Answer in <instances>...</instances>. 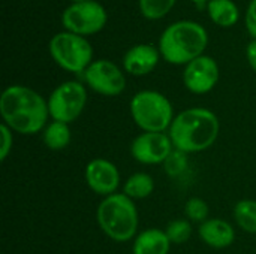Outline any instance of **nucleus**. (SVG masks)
<instances>
[{
	"label": "nucleus",
	"mask_w": 256,
	"mask_h": 254,
	"mask_svg": "<svg viewBox=\"0 0 256 254\" xmlns=\"http://www.w3.org/2000/svg\"><path fill=\"white\" fill-rule=\"evenodd\" d=\"M220 121L218 115L207 108H188L174 117L168 130L176 150L186 154L208 150L218 139Z\"/></svg>",
	"instance_id": "2"
},
{
	"label": "nucleus",
	"mask_w": 256,
	"mask_h": 254,
	"mask_svg": "<svg viewBox=\"0 0 256 254\" xmlns=\"http://www.w3.org/2000/svg\"><path fill=\"white\" fill-rule=\"evenodd\" d=\"M246 58L249 66L256 72V39H252L246 48Z\"/></svg>",
	"instance_id": "26"
},
{
	"label": "nucleus",
	"mask_w": 256,
	"mask_h": 254,
	"mask_svg": "<svg viewBox=\"0 0 256 254\" xmlns=\"http://www.w3.org/2000/svg\"><path fill=\"white\" fill-rule=\"evenodd\" d=\"M208 214H210L208 204L201 198H190L184 204V216L192 223L194 222L200 225L204 223L206 220H208Z\"/></svg>",
	"instance_id": "22"
},
{
	"label": "nucleus",
	"mask_w": 256,
	"mask_h": 254,
	"mask_svg": "<svg viewBox=\"0 0 256 254\" xmlns=\"http://www.w3.org/2000/svg\"><path fill=\"white\" fill-rule=\"evenodd\" d=\"M130 115L142 132L165 133L174 121V108L170 99L156 90H141L130 99Z\"/></svg>",
	"instance_id": "5"
},
{
	"label": "nucleus",
	"mask_w": 256,
	"mask_h": 254,
	"mask_svg": "<svg viewBox=\"0 0 256 254\" xmlns=\"http://www.w3.org/2000/svg\"><path fill=\"white\" fill-rule=\"evenodd\" d=\"M87 88L80 81H64L58 84L48 97V111L52 121L74 123L86 109Z\"/></svg>",
	"instance_id": "7"
},
{
	"label": "nucleus",
	"mask_w": 256,
	"mask_h": 254,
	"mask_svg": "<svg viewBox=\"0 0 256 254\" xmlns=\"http://www.w3.org/2000/svg\"><path fill=\"white\" fill-rule=\"evenodd\" d=\"M207 13L220 27H232L240 19V9L232 0H210L207 3Z\"/></svg>",
	"instance_id": "16"
},
{
	"label": "nucleus",
	"mask_w": 256,
	"mask_h": 254,
	"mask_svg": "<svg viewBox=\"0 0 256 254\" xmlns=\"http://www.w3.org/2000/svg\"><path fill=\"white\" fill-rule=\"evenodd\" d=\"M48 51L63 70L70 73H84V70L94 61L93 46L80 34L70 31H60L54 34L48 43Z\"/></svg>",
	"instance_id": "6"
},
{
	"label": "nucleus",
	"mask_w": 256,
	"mask_h": 254,
	"mask_svg": "<svg viewBox=\"0 0 256 254\" xmlns=\"http://www.w3.org/2000/svg\"><path fill=\"white\" fill-rule=\"evenodd\" d=\"M84 177L88 189L104 198L117 193L122 181L118 168L112 162L102 157L93 159L87 163Z\"/></svg>",
	"instance_id": "12"
},
{
	"label": "nucleus",
	"mask_w": 256,
	"mask_h": 254,
	"mask_svg": "<svg viewBox=\"0 0 256 254\" xmlns=\"http://www.w3.org/2000/svg\"><path fill=\"white\" fill-rule=\"evenodd\" d=\"M219 64L210 55H201L184 66L183 84L194 94H207L219 82Z\"/></svg>",
	"instance_id": "11"
},
{
	"label": "nucleus",
	"mask_w": 256,
	"mask_h": 254,
	"mask_svg": "<svg viewBox=\"0 0 256 254\" xmlns=\"http://www.w3.org/2000/svg\"><path fill=\"white\" fill-rule=\"evenodd\" d=\"M86 85L98 94L114 97L124 91L126 76L124 72L111 60H94L82 73Z\"/></svg>",
	"instance_id": "9"
},
{
	"label": "nucleus",
	"mask_w": 256,
	"mask_h": 254,
	"mask_svg": "<svg viewBox=\"0 0 256 254\" xmlns=\"http://www.w3.org/2000/svg\"><path fill=\"white\" fill-rule=\"evenodd\" d=\"M200 240L212 249H226L236 241V231L224 219H208L198 228Z\"/></svg>",
	"instance_id": "14"
},
{
	"label": "nucleus",
	"mask_w": 256,
	"mask_h": 254,
	"mask_svg": "<svg viewBox=\"0 0 256 254\" xmlns=\"http://www.w3.org/2000/svg\"><path fill=\"white\" fill-rule=\"evenodd\" d=\"M189 1L195 3V4L198 6V9H204V6L207 7V3H208L210 0H189Z\"/></svg>",
	"instance_id": "27"
},
{
	"label": "nucleus",
	"mask_w": 256,
	"mask_h": 254,
	"mask_svg": "<svg viewBox=\"0 0 256 254\" xmlns=\"http://www.w3.org/2000/svg\"><path fill=\"white\" fill-rule=\"evenodd\" d=\"M208 45V33L200 22L182 19L170 24L160 34L158 48L165 61L171 64H189L204 55Z\"/></svg>",
	"instance_id": "3"
},
{
	"label": "nucleus",
	"mask_w": 256,
	"mask_h": 254,
	"mask_svg": "<svg viewBox=\"0 0 256 254\" xmlns=\"http://www.w3.org/2000/svg\"><path fill=\"white\" fill-rule=\"evenodd\" d=\"M0 139H2V142H0V160L4 162L8 159V156L10 154L12 147H14V133L6 124L0 126Z\"/></svg>",
	"instance_id": "24"
},
{
	"label": "nucleus",
	"mask_w": 256,
	"mask_h": 254,
	"mask_svg": "<svg viewBox=\"0 0 256 254\" xmlns=\"http://www.w3.org/2000/svg\"><path fill=\"white\" fill-rule=\"evenodd\" d=\"M96 220L102 232L116 243H128L136 237L138 210L134 199L124 193L104 198L98 205Z\"/></svg>",
	"instance_id": "4"
},
{
	"label": "nucleus",
	"mask_w": 256,
	"mask_h": 254,
	"mask_svg": "<svg viewBox=\"0 0 256 254\" xmlns=\"http://www.w3.org/2000/svg\"><path fill=\"white\" fill-rule=\"evenodd\" d=\"M42 141L46 148L52 151H62L64 150L70 141H72V133L70 127L66 123L62 121H51L45 126L42 130Z\"/></svg>",
	"instance_id": "17"
},
{
	"label": "nucleus",
	"mask_w": 256,
	"mask_h": 254,
	"mask_svg": "<svg viewBox=\"0 0 256 254\" xmlns=\"http://www.w3.org/2000/svg\"><path fill=\"white\" fill-rule=\"evenodd\" d=\"M153 192H154L153 177L146 172H136L124 181L122 193H124L134 201H140L148 198Z\"/></svg>",
	"instance_id": "18"
},
{
	"label": "nucleus",
	"mask_w": 256,
	"mask_h": 254,
	"mask_svg": "<svg viewBox=\"0 0 256 254\" xmlns=\"http://www.w3.org/2000/svg\"><path fill=\"white\" fill-rule=\"evenodd\" d=\"M172 150L168 132H142L130 144V154L141 165H164Z\"/></svg>",
	"instance_id": "10"
},
{
	"label": "nucleus",
	"mask_w": 256,
	"mask_h": 254,
	"mask_svg": "<svg viewBox=\"0 0 256 254\" xmlns=\"http://www.w3.org/2000/svg\"><path fill=\"white\" fill-rule=\"evenodd\" d=\"M171 246L165 231L148 228L134 238L132 254H168Z\"/></svg>",
	"instance_id": "15"
},
{
	"label": "nucleus",
	"mask_w": 256,
	"mask_h": 254,
	"mask_svg": "<svg viewBox=\"0 0 256 254\" xmlns=\"http://www.w3.org/2000/svg\"><path fill=\"white\" fill-rule=\"evenodd\" d=\"M188 165H189L188 154L174 148L172 153L168 156V159L164 162V169H165L166 175L178 177L180 174H183L188 169Z\"/></svg>",
	"instance_id": "23"
},
{
	"label": "nucleus",
	"mask_w": 256,
	"mask_h": 254,
	"mask_svg": "<svg viewBox=\"0 0 256 254\" xmlns=\"http://www.w3.org/2000/svg\"><path fill=\"white\" fill-rule=\"evenodd\" d=\"M3 124L21 135H34L48 124V100L26 85H9L0 96Z\"/></svg>",
	"instance_id": "1"
},
{
	"label": "nucleus",
	"mask_w": 256,
	"mask_h": 254,
	"mask_svg": "<svg viewBox=\"0 0 256 254\" xmlns=\"http://www.w3.org/2000/svg\"><path fill=\"white\" fill-rule=\"evenodd\" d=\"M177 0H138L140 12L144 18L154 21L166 16Z\"/></svg>",
	"instance_id": "20"
},
{
	"label": "nucleus",
	"mask_w": 256,
	"mask_h": 254,
	"mask_svg": "<svg viewBox=\"0 0 256 254\" xmlns=\"http://www.w3.org/2000/svg\"><path fill=\"white\" fill-rule=\"evenodd\" d=\"M244 22H246V28H248L249 34L254 39H256V0H250L248 10H246Z\"/></svg>",
	"instance_id": "25"
},
{
	"label": "nucleus",
	"mask_w": 256,
	"mask_h": 254,
	"mask_svg": "<svg viewBox=\"0 0 256 254\" xmlns=\"http://www.w3.org/2000/svg\"><path fill=\"white\" fill-rule=\"evenodd\" d=\"M232 214L236 223L243 232L256 235V201L254 199L238 201L234 207Z\"/></svg>",
	"instance_id": "19"
},
{
	"label": "nucleus",
	"mask_w": 256,
	"mask_h": 254,
	"mask_svg": "<svg viewBox=\"0 0 256 254\" xmlns=\"http://www.w3.org/2000/svg\"><path fill=\"white\" fill-rule=\"evenodd\" d=\"M106 22L108 12L96 0L70 3L62 13V24L64 30L84 37L99 33Z\"/></svg>",
	"instance_id": "8"
},
{
	"label": "nucleus",
	"mask_w": 256,
	"mask_h": 254,
	"mask_svg": "<svg viewBox=\"0 0 256 254\" xmlns=\"http://www.w3.org/2000/svg\"><path fill=\"white\" fill-rule=\"evenodd\" d=\"M72 3H80V1H88V0H70Z\"/></svg>",
	"instance_id": "28"
},
{
	"label": "nucleus",
	"mask_w": 256,
	"mask_h": 254,
	"mask_svg": "<svg viewBox=\"0 0 256 254\" xmlns=\"http://www.w3.org/2000/svg\"><path fill=\"white\" fill-rule=\"evenodd\" d=\"M160 51L152 43H138L123 55V69L132 76H144L152 73L160 60Z\"/></svg>",
	"instance_id": "13"
},
{
	"label": "nucleus",
	"mask_w": 256,
	"mask_h": 254,
	"mask_svg": "<svg viewBox=\"0 0 256 254\" xmlns=\"http://www.w3.org/2000/svg\"><path fill=\"white\" fill-rule=\"evenodd\" d=\"M165 234L168 240L171 241V244H176V246L186 244L192 238V234H194L192 222H189L188 219H176L166 225Z\"/></svg>",
	"instance_id": "21"
}]
</instances>
